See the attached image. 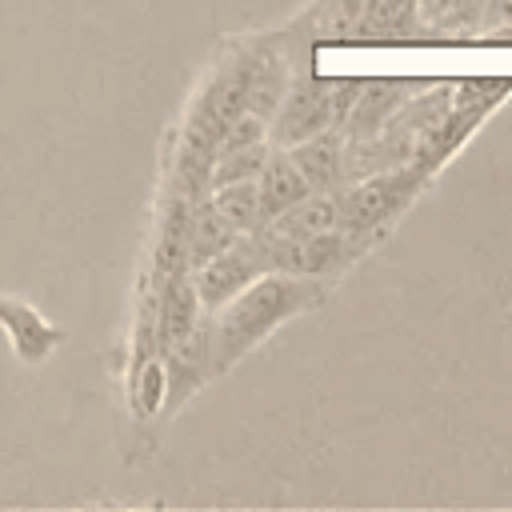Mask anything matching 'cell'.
Instances as JSON below:
<instances>
[{
  "label": "cell",
  "instance_id": "9",
  "mask_svg": "<svg viewBox=\"0 0 512 512\" xmlns=\"http://www.w3.org/2000/svg\"><path fill=\"white\" fill-rule=\"evenodd\" d=\"M256 192H260V216L268 224L272 216H280L284 208H292L296 200H304L312 188H308V180L300 176V168L292 164V156L284 148V152H272L264 160V168L256 176Z\"/></svg>",
  "mask_w": 512,
  "mask_h": 512
},
{
  "label": "cell",
  "instance_id": "1",
  "mask_svg": "<svg viewBox=\"0 0 512 512\" xmlns=\"http://www.w3.org/2000/svg\"><path fill=\"white\" fill-rule=\"evenodd\" d=\"M324 300V280L292 276V272H260L248 288H240L228 304H220L216 328L208 336V360L212 372L232 368L244 352H252L272 328L292 320L296 312H308Z\"/></svg>",
  "mask_w": 512,
  "mask_h": 512
},
{
  "label": "cell",
  "instance_id": "5",
  "mask_svg": "<svg viewBox=\"0 0 512 512\" xmlns=\"http://www.w3.org/2000/svg\"><path fill=\"white\" fill-rule=\"evenodd\" d=\"M260 272H268V260H264V248L252 236H240L236 244H228L224 252H216L212 260H204L192 276V288L200 296V308H220L228 304L240 288H248Z\"/></svg>",
  "mask_w": 512,
  "mask_h": 512
},
{
  "label": "cell",
  "instance_id": "16",
  "mask_svg": "<svg viewBox=\"0 0 512 512\" xmlns=\"http://www.w3.org/2000/svg\"><path fill=\"white\" fill-rule=\"evenodd\" d=\"M416 28V0H368L364 8V32L376 36H400Z\"/></svg>",
  "mask_w": 512,
  "mask_h": 512
},
{
  "label": "cell",
  "instance_id": "3",
  "mask_svg": "<svg viewBox=\"0 0 512 512\" xmlns=\"http://www.w3.org/2000/svg\"><path fill=\"white\" fill-rule=\"evenodd\" d=\"M428 172H420L416 164L412 168H400V172H376L368 180H356L348 188H336V216H340V228L364 236L372 244L376 232H384L412 200L416 192L424 188Z\"/></svg>",
  "mask_w": 512,
  "mask_h": 512
},
{
  "label": "cell",
  "instance_id": "11",
  "mask_svg": "<svg viewBox=\"0 0 512 512\" xmlns=\"http://www.w3.org/2000/svg\"><path fill=\"white\" fill-rule=\"evenodd\" d=\"M400 92H404V88H400L396 80H364V88H360V96H356V104H352L344 128H348L356 140L380 132V124L388 120V112L400 108V100H404Z\"/></svg>",
  "mask_w": 512,
  "mask_h": 512
},
{
  "label": "cell",
  "instance_id": "15",
  "mask_svg": "<svg viewBox=\"0 0 512 512\" xmlns=\"http://www.w3.org/2000/svg\"><path fill=\"white\" fill-rule=\"evenodd\" d=\"M160 404H168V372L156 356H144V360H136L132 408H136V416H152V412H160Z\"/></svg>",
  "mask_w": 512,
  "mask_h": 512
},
{
  "label": "cell",
  "instance_id": "12",
  "mask_svg": "<svg viewBox=\"0 0 512 512\" xmlns=\"http://www.w3.org/2000/svg\"><path fill=\"white\" fill-rule=\"evenodd\" d=\"M212 192H216V196H212V204L224 212V220H228L236 232L252 236V232H260V228H264L256 180H232V184H220V188H212Z\"/></svg>",
  "mask_w": 512,
  "mask_h": 512
},
{
  "label": "cell",
  "instance_id": "17",
  "mask_svg": "<svg viewBox=\"0 0 512 512\" xmlns=\"http://www.w3.org/2000/svg\"><path fill=\"white\" fill-rule=\"evenodd\" d=\"M480 28H484V32H492V28H512V0H484Z\"/></svg>",
  "mask_w": 512,
  "mask_h": 512
},
{
  "label": "cell",
  "instance_id": "14",
  "mask_svg": "<svg viewBox=\"0 0 512 512\" xmlns=\"http://www.w3.org/2000/svg\"><path fill=\"white\" fill-rule=\"evenodd\" d=\"M480 12H484V0H416V16L440 32L480 28Z\"/></svg>",
  "mask_w": 512,
  "mask_h": 512
},
{
  "label": "cell",
  "instance_id": "2",
  "mask_svg": "<svg viewBox=\"0 0 512 512\" xmlns=\"http://www.w3.org/2000/svg\"><path fill=\"white\" fill-rule=\"evenodd\" d=\"M364 80H304L296 88H284L276 124L268 128V140L280 148H292L316 132L344 128Z\"/></svg>",
  "mask_w": 512,
  "mask_h": 512
},
{
  "label": "cell",
  "instance_id": "7",
  "mask_svg": "<svg viewBox=\"0 0 512 512\" xmlns=\"http://www.w3.org/2000/svg\"><path fill=\"white\" fill-rule=\"evenodd\" d=\"M288 156H292V164L300 168V176L308 180L312 192H332V188H340V180L348 176V172H344V140H340L336 128L316 132V136L292 144Z\"/></svg>",
  "mask_w": 512,
  "mask_h": 512
},
{
  "label": "cell",
  "instance_id": "13",
  "mask_svg": "<svg viewBox=\"0 0 512 512\" xmlns=\"http://www.w3.org/2000/svg\"><path fill=\"white\" fill-rule=\"evenodd\" d=\"M272 156L268 140H256V144H244V148H232V152H220L212 160V172H208V184L220 188V184H232V180H256L264 160Z\"/></svg>",
  "mask_w": 512,
  "mask_h": 512
},
{
  "label": "cell",
  "instance_id": "10",
  "mask_svg": "<svg viewBox=\"0 0 512 512\" xmlns=\"http://www.w3.org/2000/svg\"><path fill=\"white\" fill-rule=\"evenodd\" d=\"M340 216H336V192H308L304 200H296L292 208H284L280 216H272L264 224V236H276V240H300V236H312V232H324V228H336Z\"/></svg>",
  "mask_w": 512,
  "mask_h": 512
},
{
  "label": "cell",
  "instance_id": "8",
  "mask_svg": "<svg viewBox=\"0 0 512 512\" xmlns=\"http://www.w3.org/2000/svg\"><path fill=\"white\" fill-rule=\"evenodd\" d=\"M240 236L244 232H236L212 200H196L188 208V220H184V256H188V268H200L204 260H212L216 252H224Z\"/></svg>",
  "mask_w": 512,
  "mask_h": 512
},
{
  "label": "cell",
  "instance_id": "6",
  "mask_svg": "<svg viewBox=\"0 0 512 512\" xmlns=\"http://www.w3.org/2000/svg\"><path fill=\"white\" fill-rule=\"evenodd\" d=\"M0 328L8 332L12 352H16L24 364H40V360H48L52 348L64 340V332H60L56 324H48L32 304L12 300V296H0Z\"/></svg>",
  "mask_w": 512,
  "mask_h": 512
},
{
  "label": "cell",
  "instance_id": "4",
  "mask_svg": "<svg viewBox=\"0 0 512 512\" xmlns=\"http://www.w3.org/2000/svg\"><path fill=\"white\" fill-rule=\"evenodd\" d=\"M264 248V260L272 272H292V276H312L324 280L332 272H340L344 264H352L360 256V248L368 244L364 236L348 232V228H324L300 240H276V236H256Z\"/></svg>",
  "mask_w": 512,
  "mask_h": 512
}]
</instances>
